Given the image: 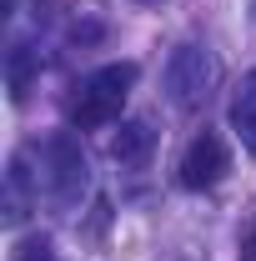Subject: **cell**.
Masks as SVG:
<instances>
[{
	"mask_svg": "<svg viewBox=\"0 0 256 261\" xmlns=\"http://www.w3.org/2000/svg\"><path fill=\"white\" fill-rule=\"evenodd\" d=\"M91 186V166H86V151H81V141L61 130V136H50L45 141V191L56 206H75L81 196Z\"/></svg>",
	"mask_w": 256,
	"mask_h": 261,
	"instance_id": "obj_1",
	"label": "cell"
},
{
	"mask_svg": "<svg viewBox=\"0 0 256 261\" xmlns=\"http://www.w3.org/2000/svg\"><path fill=\"white\" fill-rule=\"evenodd\" d=\"M211 86H216V56L206 45L171 50V61H166V96H171V106L191 111V106H201L211 96Z\"/></svg>",
	"mask_w": 256,
	"mask_h": 261,
	"instance_id": "obj_2",
	"label": "cell"
},
{
	"mask_svg": "<svg viewBox=\"0 0 256 261\" xmlns=\"http://www.w3.org/2000/svg\"><path fill=\"white\" fill-rule=\"evenodd\" d=\"M226 171H231L226 141L216 130H201L191 146H186V156H181V186H186V191H211Z\"/></svg>",
	"mask_w": 256,
	"mask_h": 261,
	"instance_id": "obj_3",
	"label": "cell"
},
{
	"mask_svg": "<svg viewBox=\"0 0 256 261\" xmlns=\"http://www.w3.org/2000/svg\"><path fill=\"white\" fill-rule=\"evenodd\" d=\"M121 106H126V100H116V96H100V91H86V86H81V100L70 106V126H75V130L111 126V121L121 116Z\"/></svg>",
	"mask_w": 256,
	"mask_h": 261,
	"instance_id": "obj_4",
	"label": "cell"
},
{
	"mask_svg": "<svg viewBox=\"0 0 256 261\" xmlns=\"http://www.w3.org/2000/svg\"><path fill=\"white\" fill-rule=\"evenodd\" d=\"M35 75H40V56H35L31 45H10V56H5V86H10V100L31 96Z\"/></svg>",
	"mask_w": 256,
	"mask_h": 261,
	"instance_id": "obj_5",
	"label": "cell"
},
{
	"mask_svg": "<svg viewBox=\"0 0 256 261\" xmlns=\"http://www.w3.org/2000/svg\"><path fill=\"white\" fill-rule=\"evenodd\" d=\"M231 126H236V136H241V146L256 156V70L241 81V91H236V100H231Z\"/></svg>",
	"mask_w": 256,
	"mask_h": 261,
	"instance_id": "obj_6",
	"label": "cell"
},
{
	"mask_svg": "<svg viewBox=\"0 0 256 261\" xmlns=\"http://www.w3.org/2000/svg\"><path fill=\"white\" fill-rule=\"evenodd\" d=\"M136 61H111V65H100V70H91L86 75V91H100V96H116V100H126V91L136 86Z\"/></svg>",
	"mask_w": 256,
	"mask_h": 261,
	"instance_id": "obj_7",
	"label": "cell"
},
{
	"mask_svg": "<svg viewBox=\"0 0 256 261\" xmlns=\"http://www.w3.org/2000/svg\"><path fill=\"white\" fill-rule=\"evenodd\" d=\"M151 141H156V136H151L146 121H126L121 136L111 141V156H116L121 166H141V161H146V151H151Z\"/></svg>",
	"mask_w": 256,
	"mask_h": 261,
	"instance_id": "obj_8",
	"label": "cell"
},
{
	"mask_svg": "<svg viewBox=\"0 0 256 261\" xmlns=\"http://www.w3.org/2000/svg\"><path fill=\"white\" fill-rule=\"evenodd\" d=\"M15 261H56V251H50V236H31V241L15 251Z\"/></svg>",
	"mask_w": 256,
	"mask_h": 261,
	"instance_id": "obj_9",
	"label": "cell"
},
{
	"mask_svg": "<svg viewBox=\"0 0 256 261\" xmlns=\"http://www.w3.org/2000/svg\"><path fill=\"white\" fill-rule=\"evenodd\" d=\"M251 251H256V231H251Z\"/></svg>",
	"mask_w": 256,
	"mask_h": 261,
	"instance_id": "obj_10",
	"label": "cell"
}]
</instances>
